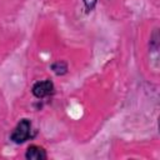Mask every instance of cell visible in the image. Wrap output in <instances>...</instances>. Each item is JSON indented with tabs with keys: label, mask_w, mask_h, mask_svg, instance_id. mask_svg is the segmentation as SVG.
Returning <instances> with one entry per match:
<instances>
[{
	"label": "cell",
	"mask_w": 160,
	"mask_h": 160,
	"mask_svg": "<svg viewBox=\"0 0 160 160\" xmlns=\"http://www.w3.org/2000/svg\"><path fill=\"white\" fill-rule=\"evenodd\" d=\"M25 158L28 160H46L48 154H46V150L42 146L31 144V145L28 146V149L25 151Z\"/></svg>",
	"instance_id": "obj_3"
},
{
	"label": "cell",
	"mask_w": 160,
	"mask_h": 160,
	"mask_svg": "<svg viewBox=\"0 0 160 160\" xmlns=\"http://www.w3.org/2000/svg\"><path fill=\"white\" fill-rule=\"evenodd\" d=\"M54 90H55V86L50 79L36 81L31 88V92L36 99H45L50 96L54 92Z\"/></svg>",
	"instance_id": "obj_2"
},
{
	"label": "cell",
	"mask_w": 160,
	"mask_h": 160,
	"mask_svg": "<svg viewBox=\"0 0 160 160\" xmlns=\"http://www.w3.org/2000/svg\"><path fill=\"white\" fill-rule=\"evenodd\" d=\"M82 4H84V8L88 12L92 11L98 4V0H82Z\"/></svg>",
	"instance_id": "obj_5"
},
{
	"label": "cell",
	"mask_w": 160,
	"mask_h": 160,
	"mask_svg": "<svg viewBox=\"0 0 160 160\" xmlns=\"http://www.w3.org/2000/svg\"><path fill=\"white\" fill-rule=\"evenodd\" d=\"M32 138V124L30 119H21L10 134V140L15 144H22Z\"/></svg>",
	"instance_id": "obj_1"
},
{
	"label": "cell",
	"mask_w": 160,
	"mask_h": 160,
	"mask_svg": "<svg viewBox=\"0 0 160 160\" xmlns=\"http://www.w3.org/2000/svg\"><path fill=\"white\" fill-rule=\"evenodd\" d=\"M50 69H51L52 72H54L55 75H58V76H62V75L68 74V71H69L68 62L64 61V60H58V61L52 62L51 66H50Z\"/></svg>",
	"instance_id": "obj_4"
}]
</instances>
